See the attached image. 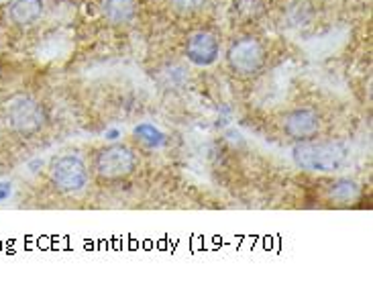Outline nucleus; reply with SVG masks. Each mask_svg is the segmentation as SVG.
Returning <instances> with one entry per match:
<instances>
[{
	"label": "nucleus",
	"instance_id": "6e6552de",
	"mask_svg": "<svg viewBox=\"0 0 373 304\" xmlns=\"http://www.w3.org/2000/svg\"><path fill=\"white\" fill-rule=\"evenodd\" d=\"M43 10H45L43 0H13L8 8V17L19 27H31L43 17Z\"/></svg>",
	"mask_w": 373,
	"mask_h": 304
},
{
	"label": "nucleus",
	"instance_id": "7ed1b4c3",
	"mask_svg": "<svg viewBox=\"0 0 373 304\" xmlns=\"http://www.w3.org/2000/svg\"><path fill=\"white\" fill-rule=\"evenodd\" d=\"M94 172L102 180H123L137 168V157L126 145L115 143L98 150L92 161Z\"/></svg>",
	"mask_w": 373,
	"mask_h": 304
},
{
	"label": "nucleus",
	"instance_id": "ddd939ff",
	"mask_svg": "<svg viewBox=\"0 0 373 304\" xmlns=\"http://www.w3.org/2000/svg\"><path fill=\"white\" fill-rule=\"evenodd\" d=\"M8 192H10V188H8L6 184H0V200H4Z\"/></svg>",
	"mask_w": 373,
	"mask_h": 304
},
{
	"label": "nucleus",
	"instance_id": "9b49d317",
	"mask_svg": "<svg viewBox=\"0 0 373 304\" xmlns=\"http://www.w3.org/2000/svg\"><path fill=\"white\" fill-rule=\"evenodd\" d=\"M235 10L243 19H257L263 10L261 0H235Z\"/></svg>",
	"mask_w": 373,
	"mask_h": 304
},
{
	"label": "nucleus",
	"instance_id": "20e7f679",
	"mask_svg": "<svg viewBox=\"0 0 373 304\" xmlns=\"http://www.w3.org/2000/svg\"><path fill=\"white\" fill-rule=\"evenodd\" d=\"M49 178L56 190L63 194H76L86 188L88 184V166L80 155H62L56 157L49 168Z\"/></svg>",
	"mask_w": 373,
	"mask_h": 304
},
{
	"label": "nucleus",
	"instance_id": "1a4fd4ad",
	"mask_svg": "<svg viewBox=\"0 0 373 304\" xmlns=\"http://www.w3.org/2000/svg\"><path fill=\"white\" fill-rule=\"evenodd\" d=\"M102 13L108 23L126 25L133 21V17L137 13V2L135 0H104Z\"/></svg>",
	"mask_w": 373,
	"mask_h": 304
},
{
	"label": "nucleus",
	"instance_id": "423d86ee",
	"mask_svg": "<svg viewBox=\"0 0 373 304\" xmlns=\"http://www.w3.org/2000/svg\"><path fill=\"white\" fill-rule=\"evenodd\" d=\"M218 54H220L218 39L213 33L196 31L188 37L186 56L194 65H200V67L213 65L218 60Z\"/></svg>",
	"mask_w": 373,
	"mask_h": 304
},
{
	"label": "nucleus",
	"instance_id": "39448f33",
	"mask_svg": "<svg viewBox=\"0 0 373 304\" xmlns=\"http://www.w3.org/2000/svg\"><path fill=\"white\" fill-rule=\"evenodd\" d=\"M226 61L239 76H255L265 65V47L255 37H241L226 49Z\"/></svg>",
	"mask_w": 373,
	"mask_h": 304
},
{
	"label": "nucleus",
	"instance_id": "9d476101",
	"mask_svg": "<svg viewBox=\"0 0 373 304\" xmlns=\"http://www.w3.org/2000/svg\"><path fill=\"white\" fill-rule=\"evenodd\" d=\"M331 196L341 202H353L359 196V186L353 180H339L331 186Z\"/></svg>",
	"mask_w": 373,
	"mask_h": 304
},
{
	"label": "nucleus",
	"instance_id": "0eeeda50",
	"mask_svg": "<svg viewBox=\"0 0 373 304\" xmlns=\"http://www.w3.org/2000/svg\"><path fill=\"white\" fill-rule=\"evenodd\" d=\"M283 131L296 139V141H308L314 139L320 131V117L310 109H298L285 115Z\"/></svg>",
	"mask_w": 373,
	"mask_h": 304
},
{
	"label": "nucleus",
	"instance_id": "f8f14e48",
	"mask_svg": "<svg viewBox=\"0 0 373 304\" xmlns=\"http://www.w3.org/2000/svg\"><path fill=\"white\" fill-rule=\"evenodd\" d=\"M204 2L206 0H172L174 8L182 15H192V13L200 10L204 6Z\"/></svg>",
	"mask_w": 373,
	"mask_h": 304
},
{
	"label": "nucleus",
	"instance_id": "f257e3e1",
	"mask_svg": "<svg viewBox=\"0 0 373 304\" xmlns=\"http://www.w3.org/2000/svg\"><path fill=\"white\" fill-rule=\"evenodd\" d=\"M298 168L316 174H335L349 157V150L339 141H298L292 150Z\"/></svg>",
	"mask_w": 373,
	"mask_h": 304
},
{
	"label": "nucleus",
	"instance_id": "f03ea898",
	"mask_svg": "<svg viewBox=\"0 0 373 304\" xmlns=\"http://www.w3.org/2000/svg\"><path fill=\"white\" fill-rule=\"evenodd\" d=\"M4 117H6V125L23 137L39 133L47 122V113L43 104L31 96H23V94L6 100Z\"/></svg>",
	"mask_w": 373,
	"mask_h": 304
}]
</instances>
